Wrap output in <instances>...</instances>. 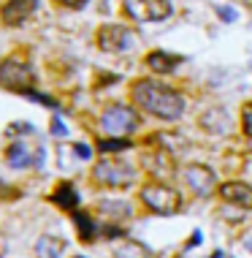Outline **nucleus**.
Listing matches in <instances>:
<instances>
[{"label":"nucleus","mask_w":252,"mask_h":258,"mask_svg":"<svg viewBox=\"0 0 252 258\" xmlns=\"http://www.w3.org/2000/svg\"><path fill=\"white\" fill-rule=\"evenodd\" d=\"M0 85L14 90V93H33V85H36V71L33 66L22 57H6L0 62Z\"/></svg>","instance_id":"nucleus-2"},{"label":"nucleus","mask_w":252,"mask_h":258,"mask_svg":"<svg viewBox=\"0 0 252 258\" xmlns=\"http://www.w3.org/2000/svg\"><path fill=\"white\" fill-rule=\"evenodd\" d=\"M241 131H244V136L252 139V101L244 103V109H241Z\"/></svg>","instance_id":"nucleus-19"},{"label":"nucleus","mask_w":252,"mask_h":258,"mask_svg":"<svg viewBox=\"0 0 252 258\" xmlns=\"http://www.w3.org/2000/svg\"><path fill=\"white\" fill-rule=\"evenodd\" d=\"M249 152H252V139H249Z\"/></svg>","instance_id":"nucleus-27"},{"label":"nucleus","mask_w":252,"mask_h":258,"mask_svg":"<svg viewBox=\"0 0 252 258\" xmlns=\"http://www.w3.org/2000/svg\"><path fill=\"white\" fill-rule=\"evenodd\" d=\"M128 147H130L128 139H103V142H98V150L101 152H122Z\"/></svg>","instance_id":"nucleus-18"},{"label":"nucleus","mask_w":252,"mask_h":258,"mask_svg":"<svg viewBox=\"0 0 252 258\" xmlns=\"http://www.w3.org/2000/svg\"><path fill=\"white\" fill-rule=\"evenodd\" d=\"M52 134H54V136H65L68 128H65V125H62L60 120H52Z\"/></svg>","instance_id":"nucleus-21"},{"label":"nucleus","mask_w":252,"mask_h":258,"mask_svg":"<svg viewBox=\"0 0 252 258\" xmlns=\"http://www.w3.org/2000/svg\"><path fill=\"white\" fill-rule=\"evenodd\" d=\"M114 258H152L149 247L141 245L136 239H122L120 245L114 247Z\"/></svg>","instance_id":"nucleus-15"},{"label":"nucleus","mask_w":252,"mask_h":258,"mask_svg":"<svg viewBox=\"0 0 252 258\" xmlns=\"http://www.w3.org/2000/svg\"><path fill=\"white\" fill-rule=\"evenodd\" d=\"M62 253H65V239L52 236V234L38 236V242H36V258H60Z\"/></svg>","instance_id":"nucleus-13"},{"label":"nucleus","mask_w":252,"mask_h":258,"mask_svg":"<svg viewBox=\"0 0 252 258\" xmlns=\"http://www.w3.org/2000/svg\"><path fill=\"white\" fill-rule=\"evenodd\" d=\"M98 212L106 215L109 220H128L130 218V204L128 201H101Z\"/></svg>","instance_id":"nucleus-16"},{"label":"nucleus","mask_w":252,"mask_h":258,"mask_svg":"<svg viewBox=\"0 0 252 258\" xmlns=\"http://www.w3.org/2000/svg\"><path fill=\"white\" fill-rule=\"evenodd\" d=\"M247 247H252V239H249V236H247Z\"/></svg>","instance_id":"nucleus-26"},{"label":"nucleus","mask_w":252,"mask_h":258,"mask_svg":"<svg viewBox=\"0 0 252 258\" xmlns=\"http://www.w3.org/2000/svg\"><path fill=\"white\" fill-rule=\"evenodd\" d=\"M6 160H9L11 169H25V166H33L36 163V155L30 152L25 142H14L9 144V150H6Z\"/></svg>","instance_id":"nucleus-12"},{"label":"nucleus","mask_w":252,"mask_h":258,"mask_svg":"<svg viewBox=\"0 0 252 258\" xmlns=\"http://www.w3.org/2000/svg\"><path fill=\"white\" fill-rule=\"evenodd\" d=\"M73 223H76V231H79V239H81V242H93V239H95L98 228H95V223H93V218H90V215L73 212Z\"/></svg>","instance_id":"nucleus-17"},{"label":"nucleus","mask_w":252,"mask_h":258,"mask_svg":"<svg viewBox=\"0 0 252 258\" xmlns=\"http://www.w3.org/2000/svg\"><path fill=\"white\" fill-rule=\"evenodd\" d=\"M141 201L146 209H152L155 215H177L182 209V193L171 185L152 182L141 187Z\"/></svg>","instance_id":"nucleus-4"},{"label":"nucleus","mask_w":252,"mask_h":258,"mask_svg":"<svg viewBox=\"0 0 252 258\" xmlns=\"http://www.w3.org/2000/svg\"><path fill=\"white\" fill-rule=\"evenodd\" d=\"M130 98L141 111L146 114L157 117V120H179L185 114V95L179 90L163 85V82H155V79H138L133 82L130 87Z\"/></svg>","instance_id":"nucleus-1"},{"label":"nucleus","mask_w":252,"mask_h":258,"mask_svg":"<svg viewBox=\"0 0 252 258\" xmlns=\"http://www.w3.org/2000/svg\"><path fill=\"white\" fill-rule=\"evenodd\" d=\"M41 0H9V3L0 9V19H3V25L9 27H17L30 19V14L38 9Z\"/></svg>","instance_id":"nucleus-9"},{"label":"nucleus","mask_w":252,"mask_h":258,"mask_svg":"<svg viewBox=\"0 0 252 258\" xmlns=\"http://www.w3.org/2000/svg\"><path fill=\"white\" fill-rule=\"evenodd\" d=\"M220 17L228 19V22H233V19H236V11H233V9H220Z\"/></svg>","instance_id":"nucleus-23"},{"label":"nucleus","mask_w":252,"mask_h":258,"mask_svg":"<svg viewBox=\"0 0 252 258\" xmlns=\"http://www.w3.org/2000/svg\"><path fill=\"white\" fill-rule=\"evenodd\" d=\"M130 44V30L125 25H103L98 30V46L103 52H122Z\"/></svg>","instance_id":"nucleus-8"},{"label":"nucleus","mask_w":252,"mask_h":258,"mask_svg":"<svg viewBox=\"0 0 252 258\" xmlns=\"http://www.w3.org/2000/svg\"><path fill=\"white\" fill-rule=\"evenodd\" d=\"M52 201L60 209H65V212H76V207H79V193H76V187L71 182H62V185H57V190L52 193Z\"/></svg>","instance_id":"nucleus-14"},{"label":"nucleus","mask_w":252,"mask_h":258,"mask_svg":"<svg viewBox=\"0 0 252 258\" xmlns=\"http://www.w3.org/2000/svg\"><path fill=\"white\" fill-rule=\"evenodd\" d=\"M73 152H76V155H79L81 160H90V158H93V150H90L87 144H76V147H73Z\"/></svg>","instance_id":"nucleus-20"},{"label":"nucleus","mask_w":252,"mask_h":258,"mask_svg":"<svg viewBox=\"0 0 252 258\" xmlns=\"http://www.w3.org/2000/svg\"><path fill=\"white\" fill-rule=\"evenodd\" d=\"M182 54H171V52H160V49H155V52H149L146 54V66L152 68L155 74H174L177 68L182 66Z\"/></svg>","instance_id":"nucleus-11"},{"label":"nucleus","mask_w":252,"mask_h":258,"mask_svg":"<svg viewBox=\"0 0 252 258\" xmlns=\"http://www.w3.org/2000/svg\"><path fill=\"white\" fill-rule=\"evenodd\" d=\"M185 182L193 187L195 196H209V193L214 190L217 177H214V171L209 169V166L193 163V166H187V169H185Z\"/></svg>","instance_id":"nucleus-7"},{"label":"nucleus","mask_w":252,"mask_h":258,"mask_svg":"<svg viewBox=\"0 0 252 258\" xmlns=\"http://www.w3.org/2000/svg\"><path fill=\"white\" fill-rule=\"evenodd\" d=\"M60 6H65V9H81L84 3H87V0H57Z\"/></svg>","instance_id":"nucleus-22"},{"label":"nucleus","mask_w":252,"mask_h":258,"mask_svg":"<svg viewBox=\"0 0 252 258\" xmlns=\"http://www.w3.org/2000/svg\"><path fill=\"white\" fill-rule=\"evenodd\" d=\"M122 9L136 22H163L171 17L168 0H122Z\"/></svg>","instance_id":"nucleus-6"},{"label":"nucleus","mask_w":252,"mask_h":258,"mask_svg":"<svg viewBox=\"0 0 252 258\" xmlns=\"http://www.w3.org/2000/svg\"><path fill=\"white\" fill-rule=\"evenodd\" d=\"M93 179L101 187H111V190H125L128 185H133L136 179V171H133L130 163L125 160H101V163L93 169Z\"/></svg>","instance_id":"nucleus-5"},{"label":"nucleus","mask_w":252,"mask_h":258,"mask_svg":"<svg viewBox=\"0 0 252 258\" xmlns=\"http://www.w3.org/2000/svg\"><path fill=\"white\" fill-rule=\"evenodd\" d=\"M73 258H84V255H73Z\"/></svg>","instance_id":"nucleus-28"},{"label":"nucleus","mask_w":252,"mask_h":258,"mask_svg":"<svg viewBox=\"0 0 252 258\" xmlns=\"http://www.w3.org/2000/svg\"><path fill=\"white\" fill-rule=\"evenodd\" d=\"M217 193L228 204H236L241 209H252V185H247V182H222L217 187Z\"/></svg>","instance_id":"nucleus-10"},{"label":"nucleus","mask_w":252,"mask_h":258,"mask_svg":"<svg viewBox=\"0 0 252 258\" xmlns=\"http://www.w3.org/2000/svg\"><path fill=\"white\" fill-rule=\"evenodd\" d=\"M138 125H141L138 111L133 106H125V103H111V106L101 114V128L114 139H125L128 134H133Z\"/></svg>","instance_id":"nucleus-3"},{"label":"nucleus","mask_w":252,"mask_h":258,"mask_svg":"<svg viewBox=\"0 0 252 258\" xmlns=\"http://www.w3.org/2000/svg\"><path fill=\"white\" fill-rule=\"evenodd\" d=\"M3 187H6V185H3V182H0V199H3V193H6V190H3Z\"/></svg>","instance_id":"nucleus-25"},{"label":"nucleus","mask_w":252,"mask_h":258,"mask_svg":"<svg viewBox=\"0 0 252 258\" xmlns=\"http://www.w3.org/2000/svg\"><path fill=\"white\" fill-rule=\"evenodd\" d=\"M6 253V236H0V255Z\"/></svg>","instance_id":"nucleus-24"}]
</instances>
